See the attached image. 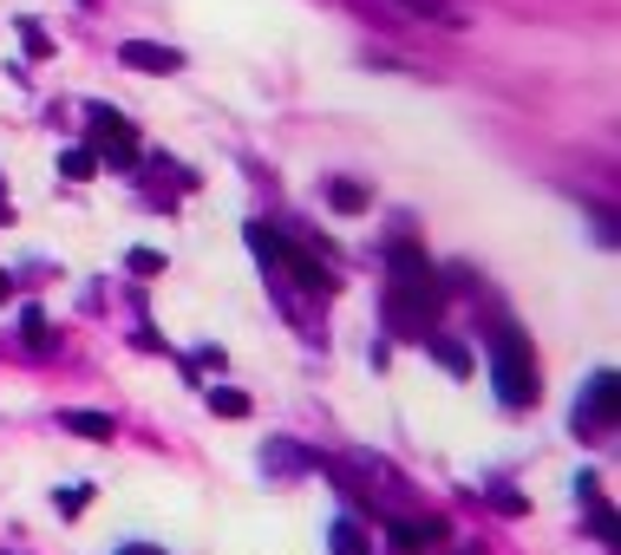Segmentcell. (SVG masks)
<instances>
[{
  "instance_id": "7a4b0ae2",
  "label": "cell",
  "mask_w": 621,
  "mask_h": 555,
  "mask_svg": "<svg viewBox=\"0 0 621 555\" xmlns=\"http://www.w3.org/2000/svg\"><path fill=\"white\" fill-rule=\"evenodd\" d=\"M490 379H497L504 406H537V359H530V341L517 327L490 334Z\"/></svg>"
},
{
  "instance_id": "277c9868",
  "label": "cell",
  "mask_w": 621,
  "mask_h": 555,
  "mask_svg": "<svg viewBox=\"0 0 621 555\" xmlns=\"http://www.w3.org/2000/svg\"><path fill=\"white\" fill-rule=\"evenodd\" d=\"M92 144H99V157H105L112 170H132V164H138V132H132L118 112H105V105H92Z\"/></svg>"
},
{
  "instance_id": "ffe728a7",
  "label": "cell",
  "mask_w": 621,
  "mask_h": 555,
  "mask_svg": "<svg viewBox=\"0 0 621 555\" xmlns=\"http://www.w3.org/2000/svg\"><path fill=\"white\" fill-rule=\"evenodd\" d=\"M85 7H92V0H85Z\"/></svg>"
},
{
  "instance_id": "9a60e30c",
  "label": "cell",
  "mask_w": 621,
  "mask_h": 555,
  "mask_svg": "<svg viewBox=\"0 0 621 555\" xmlns=\"http://www.w3.org/2000/svg\"><path fill=\"white\" fill-rule=\"evenodd\" d=\"M209 406H216L222 418H242V412H249V399H242V392H229V386H222V392H209Z\"/></svg>"
},
{
  "instance_id": "4fadbf2b",
  "label": "cell",
  "mask_w": 621,
  "mask_h": 555,
  "mask_svg": "<svg viewBox=\"0 0 621 555\" xmlns=\"http://www.w3.org/2000/svg\"><path fill=\"white\" fill-rule=\"evenodd\" d=\"M60 170H66L72 184H85V177L99 170V157H92V150H66V157H60Z\"/></svg>"
},
{
  "instance_id": "30bf717a",
  "label": "cell",
  "mask_w": 621,
  "mask_h": 555,
  "mask_svg": "<svg viewBox=\"0 0 621 555\" xmlns=\"http://www.w3.org/2000/svg\"><path fill=\"white\" fill-rule=\"evenodd\" d=\"M328 203L341 209V216H360V209H366V190H360V184H328Z\"/></svg>"
},
{
  "instance_id": "6da1fadb",
  "label": "cell",
  "mask_w": 621,
  "mask_h": 555,
  "mask_svg": "<svg viewBox=\"0 0 621 555\" xmlns=\"http://www.w3.org/2000/svg\"><path fill=\"white\" fill-rule=\"evenodd\" d=\"M432 314H438V275H432V262L413 242H400L393 249V287H386V321H393V334L425 341Z\"/></svg>"
},
{
  "instance_id": "5bb4252c",
  "label": "cell",
  "mask_w": 621,
  "mask_h": 555,
  "mask_svg": "<svg viewBox=\"0 0 621 555\" xmlns=\"http://www.w3.org/2000/svg\"><path fill=\"white\" fill-rule=\"evenodd\" d=\"M425 347L438 353V366H452V373H472V353H465V347H452V341H425Z\"/></svg>"
},
{
  "instance_id": "e0dca14e",
  "label": "cell",
  "mask_w": 621,
  "mask_h": 555,
  "mask_svg": "<svg viewBox=\"0 0 621 555\" xmlns=\"http://www.w3.org/2000/svg\"><path fill=\"white\" fill-rule=\"evenodd\" d=\"M132 275H164V255H157V249H132Z\"/></svg>"
},
{
  "instance_id": "8992f818",
  "label": "cell",
  "mask_w": 621,
  "mask_h": 555,
  "mask_svg": "<svg viewBox=\"0 0 621 555\" xmlns=\"http://www.w3.org/2000/svg\"><path fill=\"white\" fill-rule=\"evenodd\" d=\"M118 60L132 72H184V53H177V46H151V40H125Z\"/></svg>"
},
{
  "instance_id": "ac0fdd59",
  "label": "cell",
  "mask_w": 621,
  "mask_h": 555,
  "mask_svg": "<svg viewBox=\"0 0 621 555\" xmlns=\"http://www.w3.org/2000/svg\"><path fill=\"white\" fill-rule=\"evenodd\" d=\"M7 287H13V281H7V269H0V301H7Z\"/></svg>"
},
{
  "instance_id": "3957f363",
  "label": "cell",
  "mask_w": 621,
  "mask_h": 555,
  "mask_svg": "<svg viewBox=\"0 0 621 555\" xmlns=\"http://www.w3.org/2000/svg\"><path fill=\"white\" fill-rule=\"evenodd\" d=\"M249 249H256L262 262H281V269H288V275L301 281L308 294H334V275H328V269H321V262H314L308 249H294V242H281L276 229H262V222H249Z\"/></svg>"
},
{
  "instance_id": "d6986e66",
  "label": "cell",
  "mask_w": 621,
  "mask_h": 555,
  "mask_svg": "<svg viewBox=\"0 0 621 555\" xmlns=\"http://www.w3.org/2000/svg\"><path fill=\"white\" fill-rule=\"evenodd\" d=\"M125 555H144V549H125Z\"/></svg>"
},
{
  "instance_id": "8fae6325",
  "label": "cell",
  "mask_w": 621,
  "mask_h": 555,
  "mask_svg": "<svg viewBox=\"0 0 621 555\" xmlns=\"http://www.w3.org/2000/svg\"><path fill=\"white\" fill-rule=\"evenodd\" d=\"M262 464H276V471H301V464H308V458H301V451H294V444H288V438H276V444H269V451H262Z\"/></svg>"
},
{
  "instance_id": "2e32d148",
  "label": "cell",
  "mask_w": 621,
  "mask_h": 555,
  "mask_svg": "<svg viewBox=\"0 0 621 555\" xmlns=\"http://www.w3.org/2000/svg\"><path fill=\"white\" fill-rule=\"evenodd\" d=\"M334 555H366V543H360L353 523H334Z\"/></svg>"
},
{
  "instance_id": "52a82bcc",
  "label": "cell",
  "mask_w": 621,
  "mask_h": 555,
  "mask_svg": "<svg viewBox=\"0 0 621 555\" xmlns=\"http://www.w3.org/2000/svg\"><path fill=\"white\" fill-rule=\"evenodd\" d=\"M386 536H393L400 549H432V543H445V523H438V516H425V523H413V516H393V523H386Z\"/></svg>"
},
{
  "instance_id": "ba28073f",
  "label": "cell",
  "mask_w": 621,
  "mask_h": 555,
  "mask_svg": "<svg viewBox=\"0 0 621 555\" xmlns=\"http://www.w3.org/2000/svg\"><path fill=\"white\" fill-rule=\"evenodd\" d=\"M400 13H418V20H438V27H465V7L458 0H393Z\"/></svg>"
},
{
  "instance_id": "9c48e42d",
  "label": "cell",
  "mask_w": 621,
  "mask_h": 555,
  "mask_svg": "<svg viewBox=\"0 0 621 555\" xmlns=\"http://www.w3.org/2000/svg\"><path fill=\"white\" fill-rule=\"evenodd\" d=\"M60 425H66V431H79V438H99V444H112V431H118L105 412H60Z\"/></svg>"
},
{
  "instance_id": "7c38bea8",
  "label": "cell",
  "mask_w": 621,
  "mask_h": 555,
  "mask_svg": "<svg viewBox=\"0 0 621 555\" xmlns=\"http://www.w3.org/2000/svg\"><path fill=\"white\" fill-rule=\"evenodd\" d=\"M20 334H27V347H53V334H46V314H40V307H27V314H20Z\"/></svg>"
},
{
  "instance_id": "5b68a950",
  "label": "cell",
  "mask_w": 621,
  "mask_h": 555,
  "mask_svg": "<svg viewBox=\"0 0 621 555\" xmlns=\"http://www.w3.org/2000/svg\"><path fill=\"white\" fill-rule=\"evenodd\" d=\"M615 425V373L589 379V399L576 406V431H609Z\"/></svg>"
}]
</instances>
